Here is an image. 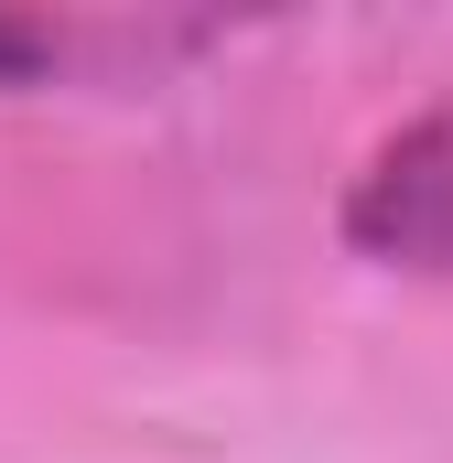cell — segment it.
Wrapping results in <instances>:
<instances>
[{"label":"cell","instance_id":"6da1fadb","mask_svg":"<svg viewBox=\"0 0 453 463\" xmlns=\"http://www.w3.org/2000/svg\"><path fill=\"white\" fill-rule=\"evenodd\" d=\"M345 248L378 259V269L453 280V98L400 118L356 162V184H345Z\"/></svg>","mask_w":453,"mask_h":463}]
</instances>
